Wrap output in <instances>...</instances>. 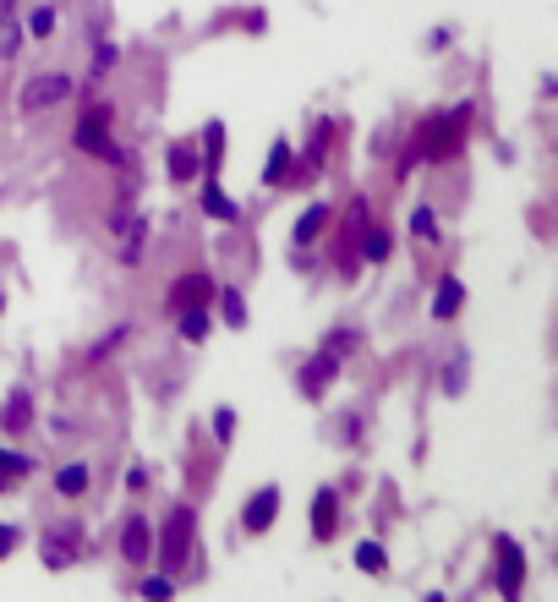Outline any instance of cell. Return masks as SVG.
I'll list each match as a JSON object with an SVG mask.
<instances>
[{
    "label": "cell",
    "mask_w": 558,
    "mask_h": 602,
    "mask_svg": "<svg viewBox=\"0 0 558 602\" xmlns=\"http://www.w3.org/2000/svg\"><path fill=\"white\" fill-rule=\"evenodd\" d=\"M279 515V488H258L247 499V531H269Z\"/></svg>",
    "instance_id": "obj_8"
},
{
    "label": "cell",
    "mask_w": 558,
    "mask_h": 602,
    "mask_svg": "<svg viewBox=\"0 0 558 602\" xmlns=\"http://www.w3.org/2000/svg\"><path fill=\"white\" fill-rule=\"evenodd\" d=\"M329 225V203H312L307 214L296 219V247H307V241H318V230Z\"/></svg>",
    "instance_id": "obj_15"
},
{
    "label": "cell",
    "mask_w": 558,
    "mask_h": 602,
    "mask_svg": "<svg viewBox=\"0 0 558 602\" xmlns=\"http://www.w3.org/2000/svg\"><path fill=\"white\" fill-rule=\"evenodd\" d=\"M55 488H61V499H77V493L88 488V466H83V460L61 466V471H55Z\"/></svg>",
    "instance_id": "obj_18"
},
{
    "label": "cell",
    "mask_w": 558,
    "mask_h": 602,
    "mask_svg": "<svg viewBox=\"0 0 558 602\" xmlns=\"http://www.w3.org/2000/svg\"><path fill=\"white\" fill-rule=\"evenodd\" d=\"M33 395H28V389H17V395H11L6 400V411H0V427H11V433H17V427H28L33 422Z\"/></svg>",
    "instance_id": "obj_16"
},
{
    "label": "cell",
    "mask_w": 558,
    "mask_h": 602,
    "mask_svg": "<svg viewBox=\"0 0 558 602\" xmlns=\"http://www.w3.org/2000/svg\"><path fill=\"white\" fill-rule=\"evenodd\" d=\"M356 570H367V575L383 570V548H378V542H362V548H356Z\"/></svg>",
    "instance_id": "obj_25"
},
{
    "label": "cell",
    "mask_w": 558,
    "mask_h": 602,
    "mask_svg": "<svg viewBox=\"0 0 558 602\" xmlns=\"http://www.w3.org/2000/svg\"><path fill=\"white\" fill-rule=\"evenodd\" d=\"M192 531H197L192 509H186V504H176V509L165 515V537H159V553H165V564H170V570L192 559Z\"/></svg>",
    "instance_id": "obj_2"
},
{
    "label": "cell",
    "mask_w": 558,
    "mask_h": 602,
    "mask_svg": "<svg viewBox=\"0 0 558 602\" xmlns=\"http://www.w3.org/2000/svg\"><path fill=\"white\" fill-rule=\"evenodd\" d=\"M197 170H203V159H197L192 143H176V148H170V181H192Z\"/></svg>",
    "instance_id": "obj_13"
},
{
    "label": "cell",
    "mask_w": 558,
    "mask_h": 602,
    "mask_svg": "<svg viewBox=\"0 0 558 602\" xmlns=\"http://www.w3.org/2000/svg\"><path fill=\"white\" fill-rule=\"evenodd\" d=\"M351 345H356V334H334V340L307 362V373H301V389H307V395H318V389L334 378V367H340V351H351Z\"/></svg>",
    "instance_id": "obj_4"
},
{
    "label": "cell",
    "mask_w": 558,
    "mask_h": 602,
    "mask_svg": "<svg viewBox=\"0 0 558 602\" xmlns=\"http://www.w3.org/2000/svg\"><path fill=\"white\" fill-rule=\"evenodd\" d=\"M230 427H236V411H214V433L230 438Z\"/></svg>",
    "instance_id": "obj_31"
},
{
    "label": "cell",
    "mask_w": 558,
    "mask_h": 602,
    "mask_svg": "<svg viewBox=\"0 0 558 602\" xmlns=\"http://www.w3.org/2000/svg\"><path fill=\"white\" fill-rule=\"evenodd\" d=\"M427 602H444V597H427Z\"/></svg>",
    "instance_id": "obj_33"
},
{
    "label": "cell",
    "mask_w": 558,
    "mask_h": 602,
    "mask_svg": "<svg viewBox=\"0 0 558 602\" xmlns=\"http://www.w3.org/2000/svg\"><path fill=\"white\" fill-rule=\"evenodd\" d=\"M143 597L148 602H170V597H176V586H170L165 575H154V581H143Z\"/></svg>",
    "instance_id": "obj_28"
},
{
    "label": "cell",
    "mask_w": 558,
    "mask_h": 602,
    "mask_svg": "<svg viewBox=\"0 0 558 602\" xmlns=\"http://www.w3.org/2000/svg\"><path fill=\"white\" fill-rule=\"evenodd\" d=\"M411 230H416L422 241H433V236H438V219H433V208H416V214H411Z\"/></svg>",
    "instance_id": "obj_27"
},
{
    "label": "cell",
    "mask_w": 558,
    "mask_h": 602,
    "mask_svg": "<svg viewBox=\"0 0 558 602\" xmlns=\"http://www.w3.org/2000/svg\"><path fill=\"white\" fill-rule=\"evenodd\" d=\"M219 159H225V126L208 121V132H203V165H208V176L219 170Z\"/></svg>",
    "instance_id": "obj_20"
},
{
    "label": "cell",
    "mask_w": 558,
    "mask_h": 602,
    "mask_svg": "<svg viewBox=\"0 0 558 602\" xmlns=\"http://www.w3.org/2000/svg\"><path fill=\"white\" fill-rule=\"evenodd\" d=\"M22 33H33V39H50V33H55V6H33V17L22 22Z\"/></svg>",
    "instance_id": "obj_22"
},
{
    "label": "cell",
    "mask_w": 558,
    "mask_h": 602,
    "mask_svg": "<svg viewBox=\"0 0 558 602\" xmlns=\"http://www.w3.org/2000/svg\"><path fill=\"white\" fill-rule=\"evenodd\" d=\"M104 126H110V110H104V104H99V110H88L83 121H77L72 143H77V148H88V154H99V159H110V165H121L126 154H121V148L110 143V137H104Z\"/></svg>",
    "instance_id": "obj_3"
},
{
    "label": "cell",
    "mask_w": 558,
    "mask_h": 602,
    "mask_svg": "<svg viewBox=\"0 0 558 602\" xmlns=\"http://www.w3.org/2000/svg\"><path fill=\"white\" fill-rule=\"evenodd\" d=\"M285 176H290V143L279 137V143L269 148V165H263V181H269V187H279Z\"/></svg>",
    "instance_id": "obj_19"
},
{
    "label": "cell",
    "mask_w": 558,
    "mask_h": 602,
    "mask_svg": "<svg viewBox=\"0 0 558 602\" xmlns=\"http://www.w3.org/2000/svg\"><path fill=\"white\" fill-rule=\"evenodd\" d=\"M22 39V0H0V61H17Z\"/></svg>",
    "instance_id": "obj_6"
},
{
    "label": "cell",
    "mask_w": 558,
    "mask_h": 602,
    "mask_svg": "<svg viewBox=\"0 0 558 602\" xmlns=\"http://www.w3.org/2000/svg\"><path fill=\"white\" fill-rule=\"evenodd\" d=\"M115 55H121L115 44H99V50H93V77H104V72H110V66H115Z\"/></svg>",
    "instance_id": "obj_29"
},
{
    "label": "cell",
    "mask_w": 558,
    "mask_h": 602,
    "mask_svg": "<svg viewBox=\"0 0 558 602\" xmlns=\"http://www.w3.org/2000/svg\"><path fill=\"white\" fill-rule=\"evenodd\" d=\"M115 230H121V263H137V258H143V241H148V219L143 214H126Z\"/></svg>",
    "instance_id": "obj_10"
},
{
    "label": "cell",
    "mask_w": 558,
    "mask_h": 602,
    "mask_svg": "<svg viewBox=\"0 0 558 602\" xmlns=\"http://www.w3.org/2000/svg\"><path fill=\"white\" fill-rule=\"evenodd\" d=\"M214 296V280H208V274H186V280H176V307L186 312V307H203V301Z\"/></svg>",
    "instance_id": "obj_11"
},
{
    "label": "cell",
    "mask_w": 558,
    "mask_h": 602,
    "mask_svg": "<svg viewBox=\"0 0 558 602\" xmlns=\"http://www.w3.org/2000/svg\"><path fill=\"white\" fill-rule=\"evenodd\" d=\"M44 548H50V564H66V559H77V548H83V531H77L72 520H61V526L44 537Z\"/></svg>",
    "instance_id": "obj_9"
},
{
    "label": "cell",
    "mask_w": 558,
    "mask_h": 602,
    "mask_svg": "<svg viewBox=\"0 0 558 602\" xmlns=\"http://www.w3.org/2000/svg\"><path fill=\"white\" fill-rule=\"evenodd\" d=\"M362 258H367V263H383V258H389V230H367V236H362Z\"/></svg>",
    "instance_id": "obj_23"
},
{
    "label": "cell",
    "mask_w": 558,
    "mask_h": 602,
    "mask_svg": "<svg viewBox=\"0 0 558 602\" xmlns=\"http://www.w3.org/2000/svg\"><path fill=\"white\" fill-rule=\"evenodd\" d=\"M460 301H465V285L455 280V274H449V280H438V296H433V318L438 323H449L460 312Z\"/></svg>",
    "instance_id": "obj_12"
},
{
    "label": "cell",
    "mask_w": 558,
    "mask_h": 602,
    "mask_svg": "<svg viewBox=\"0 0 558 602\" xmlns=\"http://www.w3.org/2000/svg\"><path fill=\"white\" fill-rule=\"evenodd\" d=\"M203 208H208V214H214V219H225V225H230V219H241V208L225 198V187H219L214 176H208V187H203Z\"/></svg>",
    "instance_id": "obj_14"
},
{
    "label": "cell",
    "mask_w": 558,
    "mask_h": 602,
    "mask_svg": "<svg viewBox=\"0 0 558 602\" xmlns=\"http://www.w3.org/2000/svg\"><path fill=\"white\" fill-rule=\"evenodd\" d=\"M72 94H77L72 72H39V77H28V83H22L17 104H22V115H39V110H55V104H66Z\"/></svg>",
    "instance_id": "obj_1"
},
{
    "label": "cell",
    "mask_w": 558,
    "mask_h": 602,
    "mask_svg": "<svg viewBox=\"0 0 558 602\" xmlns=\"http://www.w3.org/2000/svg\"><path fill=\"white\" fill-rule=\"evenodd\" d=\"M22 542V531L17 526H0V559H11V548Z\"/></svg>",
    "instance_id": "obj_30"
},
{
    "label": "cell",
    "mask_w": 558,
    "mask_h": 602,
    "mask_svg": "<svg viewBox=\"0 0 558 602\" xmlns=\"http://www.w3.org/2000/svg\"><path fill=\"white\" fill-rule=\"evenodd\" d=\"M0 488H6V471H0Z\"/></svg>",
    "instance_id": "obj_32"
},
{
    "label": "cell",
    "mask_w": 558,
    "mask_h": 602,
    "mask_svg": "<svg viewBox=\"0 0 558 602\" xmlns=\"http://www.w3.org/2000/svg\"><path fill=\"white\" fill-rule=\"evenodd\" d=\"M121 553L132 564H143L148 553H154V526H148L143 515H126V531H121Z\"/></svg>",
    "instance_id": "obj_7"
},
{
    "label": "cell",
    "mask_w": 558,
    "mask_h": 602,
    "mask_svg": "<svg viewBox=\"0 0 558 602\" xmlns=\"http://www.w3.org/2000/svg\"><path fill=\"white\" fill-rule=\"evenodd\" d=\"M219 307H225V323H230V329H241V323H247V301H241V291H219Z\"/></svg>",
    "instance_id": "obj_24"
},
{
    "label": "cell",
    "mask_w": 558,
    "mask_h": 602,
    "mask_svg": "<svg viewBox=\"0 0 558 602\" xmlns=\"http://www.w3.org/2000/svg\"><path fill=\"white\" fill-rule=\"evenodd\" d=\"M0 471H6V477H28L33 460H28V455H11V449H0Z\"/></svg>",
    "instance_id": "obj_26"
},
{
    "label": "cell",
    "mask_w": 558,
    "mask_h": 602,
    "mask_svg": "<svg viewBox=\"0 0 558 602\" xmlns=\"http://www.w3.org/2000/svg\"><path fill=\"white\" fill-rule=\"evenodd\" d=\"M520 581H526V553H520L515 537H498V592L515 602L520 597Z\"/></svg>",
    "instance_id": "obj_5"
},
{
    "label": "cell",
    "mask_w": 558,
    "mask_h": 602,
    "mask_svg": "<svg viewBox=\"0 0 558 602\" xmlns=\"http://www.w3.org/2000/svg\"><path fill=\"white\" fill-rule=\"evenodd\" d=\"M208 329H214V323H208V312H203V307H186V312H181V340H192V345H197Z\"/></svg>",
    "instance_id": "obj_21"
},
{
    "label": "cell",
    "mask_w": 558,
    "mask_h": 602,
    "mask_svg": "<svg viewBox=\"0 0 558 602\" xmlns=\"http://www.w3.org/2000/svg\"><path fill=\"white\" fill-rule=\"evenodd\" d=\"M312 537L318 542L334 537V493H318V499H312Z\"/></svg>",
    "instance_id": "obj_17"
}]
</instances>
